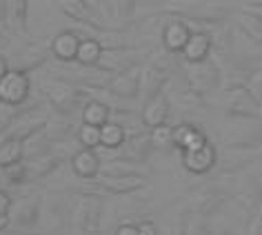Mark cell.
<instances>
[{
    "mask_svg": "<svg viewBox=\"0 0 262 235\" xmlns=\"http://www.w3.org/2000/svg\"><path fill=\"white\" fill-rule=\"evenodd\" d=\"M29 93V80L20 71H7L0 78V100L5 104H20Z\"/></svg>",
    "mask_w": 262,
    "mask_h": 235,
    "instance_id": "1",
    "label": "cell"
},
{
    "mask_svg": "<svg viewBox=\"0 0 262 235\" xmlns=\"http://www.w3.org/2000/svg\"><path fill=\"white\" fill-rule=\"evenodd\" d=\"M215 162H218V151H215L213 145H207L198 149V151H187L182 153V165H185L187 171L191 173H207L211 171L215 167Z\"/></svg>",
    "mask_w": 262,
    "mask_h": 235,
    "instance_id": "2",
    "label": "cell"
},
{
    "mask_svg": "<svg viewBox=\"0 0 262 235\" xmlns=\"http://www.w3.org/2000/svg\"><path fill=\"white\" fill-rule=\"evenodd\" d=\"M171 145L180 147L182 153L198 151V149H202L207 145V138L200 129H195L191 125H178V127H173V142Z\"/></svg>",
    "mask_w": 262,
    "mask_h": 235,
    "instance_id": "3",
    "label": "cell"
},
{
    "mask_svg": "<svg viewBox=\"0 0 262 235\" xmlns=\"http://www.w3.org/2000/svg\"><path fill=\"white\" fill-rule=\"evenodd\" d=\"M209 51H211V38L202 34V31H195V34L189 36L185 49H182V56L187 58L189 64H198V62H205Z\"/></svg>",
    "mask_w": 262,
    "mask_h": 235,
    "instance_id": "4",
    "label": "cell"
},
{
    "mask_svg": "<svg viewBox=\"0 0 262 235\" xmlns=\"http://www.w3.org/2000/svg\"><path fill=\"white\" fill-rule=\"evenodd\" d=\"M167 115H169V100L165 93H156L151 100L145 104V111H142V120L151 129L165 125Z\"/></svg>",
    "mask_w": 262,
    "mask_h": 235,
    "instance_id": "5",
    "label": "cell"
},
{
    "mask_svg": "<svg viewBox=\"0 0 262 235\" xmlns=\"http://www.w3.org/2000/svg\"><path fill=\"white\" fill-rule=\"evenodd\" d=\"M74 171L80 175V178H94V175L100 171V158H98L96 151L91 149H82L74 155Z\"/></svg>",
    "mask_w": 262,
    "mask_h": 235,
    "instance_id": "6",
    "label": "cell"
},
{
    "mask_svg": "<svg viewBox=\"0 0 262 235\" xmlns=\"http://www.w3.org/2000/svg\"><path fill=\"white\" fill-rule=\"evenodd\" d=\"M189 36H191V31L187 29L185 22H171V25H167L162 40H165L169 51H182L189 40Z\"/></svg>",
    "mask_w": 262,
    "mask_h": 235,
    "instance_id": "7",
    "label": "cell"
},
{
    "mask_svg": "<svg viewBox=\"0 0 262 235\" xmlns=\"http://www.w3.org/2000/svg\"><path fill=\"white\" fill-rule=\"evenodd\" d=\"M78 44H80V38H78L76 34H71V31H64V34H60L54 40L51 49H54V54L60 58V60H74Z\"/></svg>",
    "mask_w": 262,
    "mask_h": 235,
    "instance_id": "8",
    "label": "cell"
},
{
    "mask_svg": "<svg viewBox=\"0 0 262 235\" xmlns=\"http://www.w3.org/2000/svg\"><path fill=\"white\" fill-rule=\"evenodd\" d=\"M82 122L87 127L100 129L109 122V109L104 107L102 102H89L87 107L82 109Z\"/></svg>",
    "mask_w": 262,
    "mask_h": 235,
    "instance_id": "9",
    "label": "cell"
},
{
    "mask_svg": "<svg viewBox=\"0 0 262 235\" xmlns=\"http://www.w3.org/2000/svg\"><path fill=\"white\" fill-rule=\"evenodd\" d=\"M102 56V47L98 40H80L78 44V51H76V60L82 62V64H94L98 62V58Z\"/></svg>",
    "mask_w": 262,
    "mask_h": 235,
    "instance_id": "10",
    "label": "cell"
},
{
    "mask_svg": "<svg viewBox=\"0 0 262 235\" xmlns=\"http://www.w3.org/2000/svg\"><path fill=\"white\" fill-rule=\"evenodd\" d=\"M124 142V129L116 122H107L104 127H100V145L107 149H116Z\"/></svg>",
    "mask_w": 262,
    "mask_h": 235,
    "instance_id": "11",
    "label": "cell"
},
{
    "mask_svg": "<svg viewBox=\"0 0 262 235\" xmlns=\"http://www.w3.org/2000/svg\"><path fill=\"white\" fill-rule=\"evenodd\" d=\"M78 138H80V142L84 145V149H94L100 145V129H96V127H80V131H78Z\"/></svg>",
    "mask_w": 262,
    "mask_h": 235,
    "instance_id": "12",
    "label": "cell"
},
{
    "mask_svg": "<svg viewBox=\"0 0 262 235\" xmlns=\"http://www.w3.org/2000/svg\"><path fill=\"white\" fill-rule=\"evenodd\" d=\"M151 142H154V145H158V147L171 145V142H173V127L162 125V127L151 129Z\"/></svg>",
    "mask_w": 262,
    "mask_h": 235,
    "instance_id": "13",
    "label": "cell"
},
{
    "mask_svg": "<svg viewBox=\"0 0 262 235\" xmlns=\"http://www.w3.org/2000/svg\"><path fill=\"white\" fill-rule=\"evenodd\" d=\"M136 228H138V235H158V233H156V224H154V222H140Z\"/></svg>",
    "mask_w": 262,
    "mask_h": 235,
    "instance_id": "14",
    "label": "cell"
},
{
    "mask_svg": "<svg viewBox=\"0 0 262 235\" xmlns=\"http://www.w3.org/2000/svg\"><path fill=\"white\" fill-rule=\"evenodd\" d=\"M9 206H11V200H9V195L0 191V215H7V213H9Z\"/></svg>",
    "mask_w": 262,
    "mask_h": 235,
    "instance_id": "15",
    "label": "cell"
},
{
    "mask_svg": "<svg viewBox=\"0 0 262 235\" xmlns=\"http://www.w3.org/2000/svg\"><path fill=\"white\" fill-rule=\"evenodd\" d=\"M116 235H138V228H136L134 224H122L116 231Z\"/></svg>",
    "mask_w": 262,
    "mask_h": 235,
    "instance_id": "16",
    "label": "cell"
},
{
    "mask_svg": "<svg viewBox=\"0 0 262 235\" xmlns=\"http://www.w3.org/2000/svg\"><path fill=\"white\" fill-rule=\"evenodd\" d=\"M7 71H9V69H7V62H5V58H0V78L7 74Z\"/></svg>",
    "mask_w": 262,
    "mask_h": 235,
    "instance_id": "17",
    "label": "cell"
},
{
    "mask_svg": "<svg viewBox=\"0 0 262 235\" xmlns=\"http://www.w3.org/2000/svg\"><path fill=\"white\" fill-rule=\"evenodd\" d=\"M7 222H9V218H7V215H0V231H3V228L7 226Z\"/></svg>",
    "mask_w": 262,
    "mask_h": 235,
    "instance_id": "18",
    "label": "cell"
}]
</instances>
